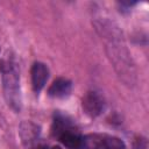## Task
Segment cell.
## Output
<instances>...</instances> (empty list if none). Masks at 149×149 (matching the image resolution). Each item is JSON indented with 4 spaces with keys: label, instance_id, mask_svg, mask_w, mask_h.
<instances>
[{
    "label": "cell",
    "instance_id": "cell-7",
    "mask_svg": "<svg viewBox=\"0 0 149 149\" xmlns=\"http://www.w3.org/2000/svg\"><path fill=\"white\" fill-rule=\"evenodd\" d=\"M51 149H62V148H61V147H58V146H55V147H52Z\"/></svg>",
    "mask_w": 149,
    "mask_h": 149
},
{
    "label": "cell",
    "instance_id": "cell-5",
    "mask_svg": "<svg viewBox=\"0 0 149 149\" xmlns=\"http://www.w3.org/2000/svg\"><path fill=\"white\" fill-rule=\"evenodd\" d=\"M58 139L69 149H83L84 148V137L80 136L72 128L63 132L58 136Z\"/></svg>",
    "mask_w": 149,
    "mask_h": 149
},
{
    "label": "cell",
    "instance_id": "cell-3",
    "mask_svg": "<svg viewBox=\"0 0 149 149\" xmlns=\"http://www.w3.org/2000/svg\"><path fill=\"white\" fill-rule=\"evenodd\" d=\"M48 77H49V70L47 65L41 62L34 63L31 68V84L35 92H40L44 87Z\"/></svg>",
    "mask_w": 149,
    "mask_h": 149
},
{
    "label": "cell",
    "instance_id": "cell-1",
    "mask_svg": "<svg viewBox=\"0 0 149 149\" xmlns=\"http://www.w3.org/2000/svg\"><path fill=\"white\" fill-rule=\"evenodd\" d=\"M2 72L6 99L8 101V105H10L14 109L17 111L20 109V87L17 72L15 71L14 66L10 63H6L2 66Z\"/></svg>",
    "mask_w": 149,
    "mask_h": 149
},
{
    "label": "cell",
    "instance_id": "cell-4",
    "mask_svg": "<svg viewBox=\"0 0 149 149\" xmlns=\"http://www.w3.org/2000/svg\"><path fill=\"white\" fill-rule=\"evenodd\" d=\"M83 108L90 116H97L104 109V100L98 93L87 92L83 99Z\"/></svg>",
    "mask_w": 149,
    "mask_h": 149
},
{
    "label": "cell",
    "instance_id": "cell-2",
    "mask_svg": "<svg viewBox=\"0 0 149 149\" xmlns=\"http://www.w3.org/2000/svg\"><path fill=\"white\" fill-rule=\"evenodd\" d=\"M84 147L90 149H123L125 143L114 136L91 135L84 139Z\"/></svg>",
    "mask_w": 149,
    "mask_h": 149
},
{
    "label": "cell",
    "instance_id": "cell-6",
    "mask_svg": "<svg viewBox=\"0 0 149 149\" xmlns=\"http://www.w3.org/2000/svg\"><path fill=\"white\" fill-rule=\"evenodd\" d=\"M71 87H72V84L70 80L65 78H58L51 84L48 93L52 98H65L70 94Z\"/></svg>",
    "mask_w": 149,
    "mask_h": 149
}]
</instances>
